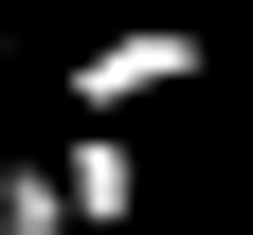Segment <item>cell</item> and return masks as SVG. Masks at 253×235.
I'll use <instances>...</instances> for the list:
<instances>
[{
    "instance_id": "1",
    "label": "cell",
    "mask_w": 253,
    "mask_h": 235,
    "mask_svg": "<svg viewBox=\"0 0 253 235\" xmlns=\"http://www.w3.org/2000/svg\"><path fill=\"white\" fill-rule=\"evenodd\" d=\"M217 37L181 18V0H145V18H109V37H73V127H126V109H163V91H199Z\"/></svg>"
},
{
    "instance_id": "2",
    "label": "cell",
    "mask_w": 253,
    "mask_h": 235,
    "mask_svg": "<svg viewBox=\"0 0 253 235\" xmlns=\"http://www.w3.org/2000/svg\"><path fill=\"white\" fill-rule=\"evenodd\" d=\"M73 217H90V235H126V217H145V163H126V127H73Z\"/></svg>"
},
{
    "instance_id": "3",
    "label": "cell",
    "mask_w": 253,
    "mask_h": 235,
    "mask_svg": "<svg viewBox=\"0 0 253 235\" xmlns=\"http://www.w3.org/2000/svg\"><path fill=\"white\" fill-rule=\"evenodd\" d=\"M0 235H90L73 217V145H54V163H0Z\"/></svg>"
},
{
    "instance_id": "4",
    "label": "cell",
    "mask_w": 253,
    "mask_h": 235,
    "mask_svg": "<svg viewBox=\"0 0 253 235\" xmlns=\"http://www.w3.org/2000/svg\"><path fill=\"white\" fill-rule=\"evenodd\" d=\"M0 91H18V0H0Z\"/></svg>"
}]
</instances>
